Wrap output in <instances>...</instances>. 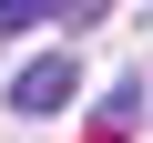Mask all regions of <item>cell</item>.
Masks as SVG:
<instances>
[{
	"label": "cell",
	"mask_w": 153,
	"mask_h": 143,
	"mask_svg": "<svg viewBox=\"0 0 153 143\" xmlns=\"http://www.w3.org/2000/svg\"><path fill=\"white\" fill-rule=\"evenodd\" d=\"M71 92H82V61H71V51H31V61L10 72V112H21V123H51Z\"/></svg>",
	"instance_id": "1"
},
{
	"label": "cell",
	"mask_w": 153,
	"mask_h": 143,
	"mask_svg": "<svg viewBox=\"0 0 153 143\" xmlns=\"http://www.w3.org/2000/svg\"><path fill=\"white\" fill-rule=\"evenodd\" d=\"M133 123H143V82H133V72H112V92L82 112V133H92V143H133Z\"/></svg>",
	"instance_id": "2"
},
{
	"label": "cell",
	"mask_w": 153,
	"mask_h": 143,
	"mask_svg": "<svg viewBox=\"0 0 153 143\" xmlns=\"http://www.w3.org/2000/svg\"><path fill=\"white\" fill-rule=\"evenodd\" d=\"M41 21H51V0H0V51H10L21 31H41Z\"/></svg>",
	"instance_id": "3"
},
{
	"label": "cell",
	"mask_w": 153,
	"mask_h": 143,
	"mask_svg": "<svg viewBox=\"0 0 153 143\" xmlns=\"http://www.w3.org/2000/svg\"><path fill=\"white\" fill-rule=\"evenodd\" d=\"M102 10H112V0H51V21H61V31H82V21H102Z\"/></svg>",
	"instance_id": "4"
}]
</instances>
